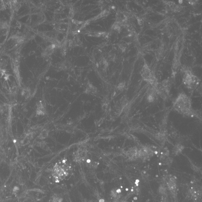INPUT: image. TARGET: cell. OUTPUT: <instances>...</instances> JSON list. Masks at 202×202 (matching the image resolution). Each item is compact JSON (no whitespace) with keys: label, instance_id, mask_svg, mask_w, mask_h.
Listing matches in <instances>:
<instances>
[{"label":"cell","instance_id":"cell-1","mask_svg":"<svg viewBox=\"0 0 202 202\" xmlns=\"http://www.w3.org/2000/svg\"><path fill=\"white\" fill-rule=\"evenodd\" d=\"M174 109L183 115H194L191 107L190 99L185 94L179 95L174 101L173 104Z\"/></svg>","mask_w":202,"mask_h":202},{"label":"cell","instance_id":"cell-2","mask_svg":"<svg viewBox=\"0 0 202 202\" xmlns=\"http://www.w3.org/2000/svg\"><path fill=\"white\" fill-rule=\"evenodd\" d=\"M48 133L47 131L46 130H44L40 133L39 136V138L40 139H45L48 136Z\"/></svg>","mask_w":202,"mask_h":202}]
</instances>
